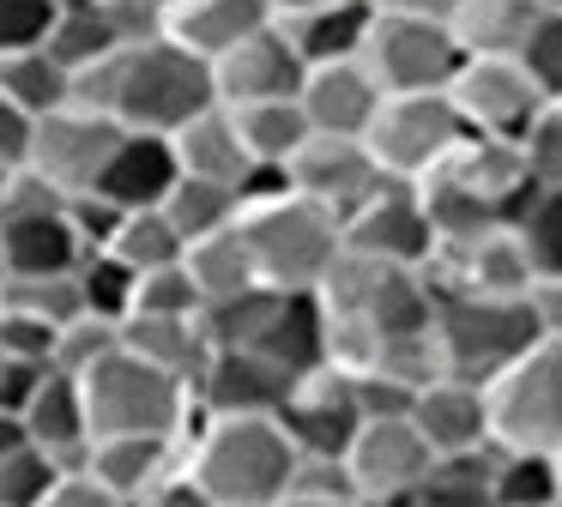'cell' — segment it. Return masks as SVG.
Instances as JSON below:
<instances>
[{
  "label": "cell",
  "mask_w": 562,
  "mask_h": 507,
  "mask_svg": "<svg viewBox=\"0 0 562 507\" xmlns=\"http://www.w3.org/2000/svg\"><path fill=\"white\" fill-rule=\"evenodd\" d=\"M79 260H86V236L67 205L0 217V272H74Z\"/></svg>",
  "instance_id": "obj_25"
},
{
  "label": "cell",
  "mask_w": 562,
  "mask_h": 507,
  "mask_svg": "<svg viewBox=\"0 0 562 507\" xmlns=\"http://www.w3.org/2000/svg\"><path fill=\"white\" fill-rule=\"evenodd\" d=\"M182 272L194 278L200 302H218V296H236V290L260 284L255 260H248V241H243V229H236V224L182 241Z\"/></svg>",
  "instance_id": "obj_34"
},
{
  "label": "cell",
  "mask_w": 562,
  "mask_h": 507,
  "mask_svg": "<svg viewBox=\"0 0 562 507\" xmlns=\"http://www.w3.org/2000/svg\"><path fill=\"white\" fill-rule=\"evenodd\" d=\"M339 241L351 254L369 260H393V266H424L436 254V224L424 212V193L405 176H381L351 212L339 217Z\"/></svg>",
  "instance_id": "obj_11"
},
{
  "label": "cell",
  "mask_w": 562,
  "mask_h": 507,
  "mask_svg": "<svg viewBox=\"0 0 562 507\" xmlns=\"http://www.w3.org/2000/svg\"><path fill=\"white\" fill-rule=\"evenodd\" d=\"M375 12H405V19H453L460 0H369Z\"/></svg>",
  "instance_id": "obj_56"
},
{
  "label": "cell",
  "mask_w": 562,
  "mask_h": 507,
  "mask_svg": "<svg viewBox=\"0 0 562 507\" xmlns=\"http://www.w3.org/2000/svg\"><path fill=\"white\" fill-rule=\"evenodd\" d=\"M369 19H375L369 0H327V7H308V12H284L279 31L291 36V48L303 55V67H321V60L363 55Z\"/></svg>",
  "instance_id": "obj_28"
},
{
  "label": "cell",
  "mask_w": 562,
  "mask_h": 507,
  "mask_svg": "<svg viewBox=\"0 0 562 507\" xmlns=\"http://www.w3.org/2000/svg\"><path fill=\"white\" fill-rule=\"evenodd\" d=\"M0 97H7L25 121H37V115H49V109H61L67 97H74V72H67L43 43L7 48V55H0Z\"/></svg>",
  "instance_id": "obj_32"
},
{
  "label": "cell",
  "mask_w": 562,
  "mask_h": 507,
  "mask_svg": "<svg viewBox=\"0 0 562 507\" xmlns=\"http://www.w3.org/2000/svg\"><path fill=\"white\" fill-rule=\"evenodd\" d=\"M74 278H79V296H86V314L115 320V326L127 320V308H134V278L139 272H127V266L115 260V254H103V248H86V260L74 266Z\"/></svg>",
  "instance_id": "obj_43"
},
{
  "label": "cell",
  "mask_w": 562,
  "mask_h": 507,
  "mask_svg": "<svg viewBox=\"0 0 562 507\" xmlns=\"http://www.w3.org/2000/svg\"><path fill=\"white\" fill-rule=\"evenodd\" d=\"M490 465H496V441L472 447V453H448L424 471L405 507H496V489H490Z\"/></svg>",
  "instance_id": "obj_35"
},
{
  "label": "cell",
  "mask_w": 562,
  "mask_h": 507,
  "mask_svg": "<svg viewBox=\"0 0 562 507\" xmlns=\"http://www.w3.org/2000/svg\"><path fill=\"white\" fill-rule=\"evenodd\" d=\"M538 12H544V0H460L448 31L460 36L465 55H520Z\"/></svg>",
  "instance_id": "obj_31"
},
{
  "label": "cell",
  "mask_w": 562,
  "mask_h": 507,
  "mask_svg": "<svg viewBox=\"0 0 562 507\" xmlns=\"http://www.w3.org/2000/svg\"><path fill=\"white\" fill-rule=\"evenodd\" d=\"M303 55L291 48V36L279 31V19L260 24L255 36L231 43L224 55H212V91L218 103H272V97H296L303 91Z\"/></svg>",
  "instance_id": "obj_17"
},
{
  "label": "cell",
  "mask_w": 562,
  "mask_h": 507,
  "mask_svg": "<svg viewBox=\"0 0 562 507\" xmlns=\"http://www.w3.org/2000/svg\"><path fill=\"white\" fill-rule=\"evenodd\" d=\"M103 254H115L127 272H151V266L182 260V229L164 217V205H134V212L115 217V229H110V241H103Z\"/></svg>",
  "instance_id": "obj_36"
},
{
  "label": "cell",
  "mask_w": 562,
  "mask_h": 507,
  "mask_svg": "<svg viewBox=\"0 0 562 507\" xmlns=\"http://www.w3.org/2000/svg\"><path fill=\"white\" fill-rule=\"evenodd\" d=\"M526 254H532V272H562V188H532L526 205L514 212Z\"/></svg>",
  "instance_id": "obj_44"
},
{
  "label": "cell",
  "mask_w": 562,
  "mask_h": 507,
  "mask_svg": "<svg viewBox=\"0 0 562 507\" xmlns=\"http://www.w3.org/2000/svg\"><path fill=\"white\" fill-rule=\"evenodd\" d=\"M55 471L61 465L19 429V417H0V507H37Z\"/></svg>",
  "instance_id": "obj_39"
},
{
  "label": "cell",
  "mask_w": 562,
  "mask_h": 507,
  "mask_svg": "<svg viewBox=\"0 0 562 507\" xmlns=\"http://www.w3.org/2000/svg\"><path fill=\"white\" fill-rule=\"evenodd\" d=\"M0 314L67 326L74 314H86V296H79L74 272H0Z\"/></svg>",
  "instance_id": "obj_37"
},
{
  "label": "cell",
  "mask_w": 562,
  "mask_h": 507,
  "mask_svg": "<svg viewBox=\"0 0 562 507\" xmlns=\"http://www.w3.org/2000/svg\"><path fill=\"white\" fill-rule=\"evenodd\" d=\"M315 302H321V320H327V362L363 369L387 338L429 333L436 290H429L424 266H393V260H369V254L339 248V260L315 284Z\"/></svg>",
  "instance_id": "obj_2"
},
{
  "label": "cell",
  "mask_w": 562,
  "mask_h": 507,
  "mask_svg": "<svg viewBox=\"0 0 562 507\" xmlns=\"http://www.w3.org/2000/svg\"><path fill=\"white\" fill-rule=\"evenodd\" d=\"M110 345H115V320H98V314H74L67 326H55L49 362H55V369H67V374H79L86 362H98Z\"/></svg>",
  "instance_id": "obj_48"
},
{
  "label": "cell",
  "mask_w": 562,
  "mask_h": 507,
  "mask_svg": "<svg viewBox=\"0 0 562 507\" xmlns=\"http://www.w3.org/2000/svg\"><path fill=\"white\" fill-rule=\"evenodd\" d=\"M279 296H284V290H272V284H248V290H236V296L200 302V333H206V345H212V350H224V345H255L260 326H267L272 308H279Z\"/></svg>",
  "instance_id": "obj_41"
},
{
  "label": "cell",
  "mask_w": 562,
  "mask_h": 507,
  "mask_svg": "<svg viewBox=\"0 0 562 507\" xmlns=\"http://www.w3.org/2000/svg\"><path fill=\"white\" fill-rule=\"evenodd\" d=\"M127 507H212V502L200 495V483L188 477V471H176L170 483H158V489H146L139 502H127Z\"/></svg>",
  "instance_id": "obj_54"
},
{
  "label": "cell",
  "mask_w": 562,
  "mask_h": 507,
  "mask_svg": "<svg viewBox=\"0 0 562 507\" xmlns=\"http://www.w3.org/2000/svg\"><path fill=\"white\" fill-rule=\"evenodd\" d=\"M212 507H260V502H212Z\"/></svg>",
  "instance_id": "obj_59"
},
{
  "label": "cell",
  "mask_w": 562,
  "mask_h": 507,
  "mask_svg": "<svg viewBox=\"0 0 562 507\" xmlns=\"http://www.w3.org/2000/svg\"><path fill=\"white\" fill-rule=\"evenodd\" d=\"M465 48L448 31V19H405V12H375L363 36V67L375 72L381 91H448Z\"/></svg>",
  "instance_id": "obj_10"
},
{
  "label": "cell",
  "mask_w": 562,
  "mask_h": 507,
  "mask_svg": "<svg viewBox=\"0 0 562 507\" xmlns=\"http://www.w3.org/2000/svg\"><path fill=\"white\" fill-rule=\"evenodd\" d=\"M279 12H272V0H176L170 19H164V31L176 36V43H188L194 55H224L231 43H243V36H255L260 24H272Z\"/></svg>",
  "instance_id": "obj_27"
},
{
  "label": "cell",
  "mask_w": 562,
  "mask_h": 507,
  "mask_svg": "<svg viewBox=\"0 0 562 507\" xmlns=\"http://www.w3.org/2000/svg\"><path fill=\"white\" fill-rule=\"evenodd\" d=\"M115 133H122V121L98 115V109H79V103H61V109L31 121L25 157H19V164L37 169L55 193L74 200V193L98 188V169H103V157H110Z\"/></svg>",
  "instance_id": "obj_12"
},
{
  "label": "cell",
  "mask_w": 562,
  "mask_h": 507,
  "mask_svg": "<svg viewBox=\"0 0 562 507\" xmlns=\"http://www.w3.org/2000/svg\"><path fill=\"white\" fill-rule=\"evenodd\" d=\"M0 362H7V350H0Z\"/></svg>",
  "instance_id": "obj_60"
},
{
  "label": "cell",
  "mask_w": 562,
  "mask_h": 507,
  "mask_svg": "<svg viewBox=\"0 0 562 507\" xmlns=\"http://www.w3.org/2000/svg\"><path fill=\"white\" fill-rule=\"evenodd\" d=\"M562 483V459L557 453H532V447H496L490 465V489L496 507H550Z\"/></svg>",
  "instance_id": "obj_38"
},
{
  "label": "cell",
  "mask_w": 562,
  "mask_h": 507,
  "mask_svg": "<svg viewBox=\"0 0 562 507\" xmlns=\"http://www.w3.org/2000/svg\"><path fill=\"white\" fill-rule=\"evenodd\" d=\"M79 398H86V429L91 435H176V441H182L200 417L194 386L176 381L158 362L134 357L122 338H115L98 362L79 369Z\"/></svg>",
  "instance_id": "obj_5"
},
{
  "label": "cell",
  "mask_w": 562,
  "mask_h": 507,
  "mask_svg": "<svg viewBox=\"0 0 562 507\" xmlns=\"http://www.w3.org/2000/svg\"><path fill=\"white\" fill-rule=\"evenodd\" d=\"M176 176H182V164H176V145L170 133H151V127H122L110 145V157H103L98 169V188L110 205H122V212H134V205H164V193L176 188Z\"/></svg>",
  "instance_id": "obj_21"
},
{
  "label": "cell",
  "mask_w": 562,
  "mask_h": 507,
  "mask_svg": "<svg viewBox=\"0 0 562 507\" xmlns=\"http://www.w3.org/2000/svg\"><path fill=\"white\" fill-rule=\"evenodd\" d=\"M460 133H465V121L448 103V91H387L363 133V145L375 151V164L387 176L417 181L460 145Z\"/></svg>",
  "instance_id": "obj_9"
},
{
  "label": "cell",
  "mask_w": 562,
  "mask_h": 507,
  "mask_svg": "<svg viewBox=\"0 0 562 507\" xmlns=\"http://www.w3.org/2000/svg\"><path fill=\"white\" fill-rule=\"evenodd\" d=\"M291 386H296V374L279 369L272 357H260V350H248V345H224L200 362L194 405L218 410V417H272Z\"/></svg>",
  "instance_id": "obj_19"
},
{
  "label": "cell",
  "mask_w": 562,
  "mask_h": 507,
  "mask_svg": "<svg viewBox=\"0 0 562 507\" xmlns=\"http://www.w3.org/2000/svg\"><path fill=\"white\" fill-rule=\"evenodd\" d=\"M164 7H176V0H164Z\"/></svg>",
  "instance_id": "obj_61"
},
{
  "label": "cell",
  "mask_w": 562,
  "mask_h": 507,
  "mask_svg": "<svg viewBox=\"0 0 562 507\" xmlns=\"http://www.w3.org/2000/svg\"><path fill=\"white\" fill-rule=\"evenodd\" d=\"M296 447L279 417H218L200 410L182 435V471L200 483L206 502H260L272 507L291 489Z\"/></svg>",
  "instance_id": "obj_4"
},
{
  "label": "cell",
  "mask_w": 562,
  "mask_h": 507,
  "mask_svg": "<svg viewBox=\"0 0 562 507\" xmlns=\"http://www.w3.org/2000/svg\"><path fill=\"white\" fill-rule=\"evenodd\" d=\"M134 308L139 314H200V290L182 272V260H170V266H151V272L134 278Z\"/></svg>",
  "instance_id": "obj_47"
},
{
  "label": "cell",
  "mask_w": 562,
  "mask_h": 507,
  "mask_svg": "<svg viewBox=\"0 0 562 507\" xmlns=\"http://www.w3.org/2000/svg\"><path fill=\"white\" fill-rule=\"evenodd\" d=\"M308 7H327V0H272V12H279V19H284V12H308Z\"/></svg>",
  "instance_id": "obj_58"
},
{
  "label": "cell",
  "mask_w": 562,
  "mask_h": 507,
  "mask_svg": "<svg viewBox=\"0 0 562 507\" xmlns=\"http://www.w3.org/2000/svg\"><path fill=\"white\" fill-rule=\"evenodd\" d=\"M115 338H122L134 357L170 369L176 381H188V386H194L200 362L212 357L206 333H200V314H139V308H134L122 326H115Z\"/></svg>",
  "instance_id": "obj_29"
},
{
  "label": "cell",
  "mask_w": 562,
  "mask_h": 507,
  "mask_svg": "<svg viewBox=\"0 0 562 507\" xmlns=\"http://www.w3.org/2000/svg\"><path fill=\"white\" fill-rule=\"evenodd\" d=\"M448 103L460 109L465 133L520 139L526 121L544 109V91L532 84L520 55H465L460 72L448 79Z\"/></svg>",
  "instance_id": "obj_14"
},
{
  "label": "cell",
  "mask_w": 562,
  "mask_h": 507,
  "mask_svg": "<svg viewBox=\"0 0 562 507\" xmlns=\"http://www.w3.org/2000/svg\"><path fill=\"white\" fill-rule=\"evenodd\" d=\"M43 48H49L67 72H79V67H91V60L115 55L122 43H115V31L98 19V7H61L55 24L43 31Z\"/></svg>",
  "instance_id": "obj_42"
},
{
  "label": "cell",
  "mask_w": 562,
  "mask_h": 507,
  "mask_svg": "<svg viewBox=\"0 0 562 507\" xmlns=\"http://www.w3.org/2000/svg\"><path fill=\"white\" fill-rule=\"evenodd\" d=\"M429 465H436V453H429L424 435L412 429V417H363L351 435V447H345V471H351V489L363 495V502L412 495Z\"/></svg>",
  "instance_id": "obj_16"
},
{
  "label": "cell",
  "mask_w": 562,
  "mask_h": 507,
  "mask_svg": "<svg viewBox=\"0 0 562 507\" xmlns=\"http://www.w3.org/2000/svg\"><path fill=\"white\" fill-rule=\"evenodd\" d=\"M236 229H243V241H248L255 278L272 290H315L345 248L339 217H333L327 205L303 200L296 188L248 200L243 212H236Z\"/></svg>",
  "instance_id": "obj_6"
},
{
  "label": "cell",
  "mask_w": 562,
  "mask_h": 507,
  "mask_svg": "<svg viewBox=\"0 0 562 507\" xmlns=\"http://www.w3.org/2000/svg\"><path fill=\"white\" fill-rule=\"evenodd\" d=\"M405 417H412V429L424 435V447L436 459L490 447V398L477 381H460V374H429L412 393Z\"/></svg>",
  "instance_id": "obj_20"
},
{
  "label": "cell",
  "mask_w": 562,
  "mask_h": 507,
  "mask_svg": "<svg viewBox=\"0 0 562 507\" xmlns=\"http://www.w3.org/2000/svg\"><path fill=\"white\" fill-rule=\"evenodd\" d=\"M526 308H532L538 338H562V272H538L526 290Z\"/></svg>",
  "instance_id": "obj_53"
},
{
  "label": "cell",
  "mask_w": 562,
  "mask_h": 507,
  "mask_svg": "<svg viewBox=\"0 0 562 507\" xmlns=\"http://www.w3.org/2000/svg\"><path fill=\"white\" fill-rule=\"evenodd\" d=\"M67 103L98 109V115L122 121V127L176 133L188 115L218 103V91H212V60L194 55L188 43H176L170 31H158L146 43H122L115 55L79 67Z\"/></svg>",
  "instance_id": "obj_1"
},
{
  "label": "cell",
  "mask_w": 562,
  "mask_h": 507,
  "mask_svg": "<svg viewBox=\"0 0 562 507\" xmlns=\"http://www.w3.org/2000/svg\"><path fill=\"white\" fill-rule=\"evenodd\" d=\"M91 7H98V19L115 31V43H146V36H158L164 19H170L164 0H91Z\"/></svg>",
  "instance_id": "obj_49"
},
{
  "label": "cell",
  "mask_w": 562,
  "mask_h": 507,
  "mask_svg": "<svg viewBox=\"0 0 562 507\" xmlns=\"http://www.w3.org/2000/svg\"><path fill=\"white\" fill-rule=\"evenodd\" d=\"M37 507H127V502L110 489V483L91 477L86 465H74V471H55V483L43 489Z\"/></svg>",
  "instance_id": "obj_50"
},
{
  "label": "cell",
  "mask_w": 562,
  "mask_h": 507,
  "mask_svg": "<svg viewBox=\"0 0 562 507\" xmlns=\"http://www.w3.org/2000/svg\"><path fill=\"white\" fill-rule=\"evenodd\" d=\"M224 109H231V103H224ZM231 115H236V133H243L248 164H272V169L291 164L296 145L315 133L296 97H272V103H236Z\"/></svg>",
  "instance_id": "obj_33"
},
{
  "label": "cell",
  "mask_w": 562,
  "mask_h": 507,
  "mask_svg": "<svg viewBox=\"0 0 562 507\" xmlns=\"http://www.w3.org/2000/svg\"><path fill=\"white\" fill-rule=\"evenodd\" d=\"M49 24H55V0H0V55L43 43Z\"/></svg>",
  "instance_id": "obj_51"
},
{
  "label": "cell",
  "mask_w": 562,
  "mask_h": 507,
  "mask_svg": "<svg viewBox=\"0 0 562 507\" xmlns=\"http://www.w3.org/2000/svg\"><path fill=\"white\" fill-rule=\"evenodd\" d=\"M236 212H243V193H236L231 181L176 176V188L164 193V217H170V224L182 229V241H194V236H212V229L236 224Z\"/></svg>",
  "instance_id": "obj_40"
},
{
  "label": "cell",
  "mask_w": 562,
  "mask_h": 507,
  "mask_svg": "<svg viewBox=\"0 0 562 507\" xmlns=\"http://www.w3.org/2000/svg\"><path fill=\"white\" fill-rule=\"evenodd\" d=\"M170 145H176L182 176L231 181L236 193H243V176L255 169V164H248V151H243V133H236V115L224 103H206L200 115H188L182 127L170 133Z\"/></svg>",
  "instance_id": "obj_26"
},
{
  "label": "cell",
  "mask_w": 562,
  "mask_h": 507,
  "mask_svg": "<svg viewBox=\"0 0 562 507\" xmlns=\"http://www.w3.org/2000/svg\"><path fill=\"white\" fill-rule=\"evenodd\" d=\"M490 398V441L562 453V338H532L496 381Z\"/></svg>",
  "instance_id": "obj_8"
},
{
  "label": "cell",
  "mask_w": 562,
  "mask_h": 507,
  "mask_svg": "<svg viewBox=\"0 0 562 507\" xmlns=\"http://www.w3.org/2000/svg\"><path fill=\"white\" fill-rule=\"evenodd\" d=\"M538 338L526 296H436L429 308V345L436 369L490 386L526 345Z\"/></svg>",
  "instance_id": "obj_7"
},
{
  "label": "cell",
  "mask_w": 562,
  "mask_h": 507,
  "mask_svg": "<svg viewBox=\"0 0 562 507\" xmlns=\"http://www.w3.org/2000/svg\"><path fill=\"white\" fill-rule=\"evenodd\" d=\"M25 133H31V121L0 97V164H19L25 157Z\"/></svg>",
  "instance_id": "obj_55"
},
{
  "label": "cell",
  "mask_w": 562,
  "mask_h": 507,
  "mask_svg": "<svg viewBox=\"0 0 562 507\" xmlns=\"http://www.w3.org/2000/svg\"><path fill=\"white\" fill-rule=\"evenodd\" d=\"M248 350L272 357L279 369H291V374L321 369V362H327V320H321L315 290H284L279 308H272V320L260 326V338Z\"/></svg>",
  "instance_id": "obj_30"
},
{
  "label": "cell",
  "mask_w": 562,
  "mask_h": 507,
  "mask_svg": "<svg viewBox=\"0 0 562 507\" xmlns=\"http://www.w3.org/2000/svg\"><path fill=\"white\" fill-rule=\"evenodd\" d=\"M272 507H363V495H308V489H284Z\"/></svg>",
  "instance_id": "obj_57"
},
{
  "label": "cell",
  "mask_w": 562,
  "mask_h": 507,
  "mask_svg": "<svg viewBox=\"0 0 562 507\" xmlns=\"http://www.w3.org/2000/svg\"><path fill=\"white\" fill-rule=\"evenodd\" d=\"M279 429L291 435L296 453H321V459H345L357 422H363V405H357L351 369L339 362H321V369L296 374V386L284 393V405L272 410Z\"/></svg>",
  "instance_id": "obj_15"
},
{
  "label": "cell",
  "mask_w": 562,
  "mask_h": 507,
  "mask_svg": "<svg viewBox=\"0 0 562 507\" xmlns=\"http://www.w3.org/2000/svg\"><path fill=\"white\" fill-rule=\"evenodd\" d=\"M86 471L110 483L122 502H139L146 489H158L182 471V441L176 435H91Z\"/></svg>",
  "instance_id": "obj_24"
},
{
  "label": "cell",
  "mask_w": 562,
  "mask_h": 507,
  "mask_svg": "<svg viewBox=\"0 0 562 507\" xmlns=\"http://www.w3.org/2000/svg\"><path fill=\"white\" fill-rule=\"evenodd\" d=\"M417 193H424V212L436 224V241H460V236H477V229L514 224V212L532 193V176H526L514 139L460 133V145L429 176H417Z\"/></svg>",
  "instance_id": "obj_3"
},
{
  "label": "cell",
  "mask_w": 562,
  "mask_h": 507,
  "mask_svg": "<svg viewBox=\"0 0 562 507\" xmlns=\"http://www.w3.org/2000/svg\"><path fill=\"white\" fill-rule=\"evenodd\" d=\"M381 97L387 91H381L375 72L363 67V55H351V60H321V67H308L296 103H303V115L315 133H351V139H363L375 109H381Z\"/></svg>",
  "instance_id": "obj_22"
},
{
  "label": "cell",
  "mask_w": 562,
  "mask_h": 507,
  "mask_svg": "<svg viewBox=\"0 0 562 507\" xmlns=\"http://www.w3.org/2000/svg\"><path fill=\"white\" fill-rule=\"evenodd\" d=\"M19 429L31 435V441L43 447V453L55 459L61 471L86 465V447H91V429H86V398H79V374L67 369H43L37 393L25 398V410H19Z\"/></svg>",
  "instance_id": "obj_23"
},
{
  "label": "cell",
  "mask_w": 562,
  "mask_h": 507,
  "mask_svg": "<svg viewBox=\"0 0 562 507\" xmlns=\"http://www.w3.org/2000/svg\"><path fill=\"white\" fill-rule=\"evenodd\" d=\"M520 60H526V72H532V84L544 91V103H562V0H544Z\"/></svg>",
  "instance_id": "obj_45"
},
{
  "label": "cell",
  "mask_w": 562,
  "mask_h": 507,
  "mask_svg": "<svg viewBox=\"0 0 562 507\" xmlns=\"http://www.w3.org/2000/svg\"><path fill=\"white\" fill-rule=\"evenodd\" d=\"M49 345H55V326L49 320H31V314H0V350H7V357L49 362Z\"/></svg>",
  "instance_id": "obj_52"
},
{
  "label": "cell",
  "mask_w": 562,
  "mask_h": 507,
  "mask_svg": "<svg viewBox=\"0 0 562 507\" xmlns=\"http://www.w3.org/2000/svg\"><path fill=\"white\" fill-rule=\"evenodd\" d=\"M424 278L436 296H526L538 272L520 229L496 224L460 241H436V254L424 260Z\"/></svg>",
  "instance_id": "obj_13"
},
{
  "label": "cell",
  "mask_w": 562,
  "mask_h": 507,
  "mask_svg": "<svg viewBox=\"0 0 562 507\" xmlns=\"http://www.w3.org/2000/svg\"><path fill=\"white\" fill-rule=\"evenodd\" d=\"M514 145H520V164L532 176V188H562V103L538 109Z\"/></svg>",
  "instance_id": "obj_46"
},
{
  "label": "cell",
  "mask_w": 562,
  "mask_h": 507,
  "mask_svg": "<svg viewBox=\"0 0 562 507\" xmlns=\"http://www.w3.org/2000/svg\"><path fill=\"white\" fill-rule=\"evenodd\" d=\"M284 176H291V188L303 193V200H315V205H327L333 217H345L387 169H381L375 151H369L363 139H351V133H308V139L296 145V157L284 164Z\"/></svg>",
  "instance_id": "obj_18"
}]
</instances>
